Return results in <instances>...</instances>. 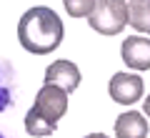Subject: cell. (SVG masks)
Masks as SVG:
<instances>
[{
  "mask_svg": "<svg viewBox=\"0 0 150 138\" xmlns=\"http://www.w3.org/2000/svg\"><path fill=\"white\" fill-rule=\"evenodd\" d=\"M35 108L38 113H43L48 121H55L58 123L60 118L68 113V93H65L60 85H53V83H45L43 88L38 90L35 96Z\"/></svg>",
  "mask_w": 150,
  "mask_h": 138,
  "instance_id": "4",
  "label": "cell"
},
{
  "mask_svg": "<svg viewBox=\"0 0 150 138\" xmlns=\"http://www.w3.org/2000/svg\"><path fill=\"white\" fill-rule=\"evenodd\" d=\"M15 101V70L8 60H0V113Z\"/></svg>",
  "mask_w": 150,
  "mask_h": 138,
  "instance_id": "8",
  "label": "cell"
},
{
  "mask_svg": "<svg viewBox=\"0 0 150 138\" xmlns=\"http://www.w3.org/2000/svg\"><path fill=\"white\" fill-rule=\"evenodd\" d=\"M25 131L30 133V136L45 138V136H50V133L58 131V123H55V121H48L43 113H38L35 108H30V111L25 113Z\"/></svg>",
  "mask_w": 150,
  "mask_h": 138,
  "instance_id": "10",
  "label": "cell"
},
{
  "mask_svg": "<svg viewBox=\"0 0 150 138\" xmlns=\"http://www.w3.org/2000/svg\"><path fill=\"white\" fill-rule=\"evenodd\" d=\"M108 93L115 103L120 106H133L143 98L145 93V83L138 73H115L108 83Z\"/></svg>",
  "mask_w": 150,
  "mask_h": 138,
  "instance_id": "3",
  "label": "cell"
},
{
  "mask_svg": "<svg viewBox=\"0 0 150 138\" xmlns=\"http://www.w3.org/2000/svg\"><path fill=\"white\" fill-rule=\"evenodd\" d=\"M93 3L95 0H63V5L70 18H88L93 10Z\"/></svg>",
  "mask_w": 150,
  "mask_h": 138,
  "instance_id": "11",
  "label": "cell"
},
{
  "mask_svg": "<svg viewBox=\"0 0 150 138\" xmlns=\"http://www.w3.org/2000/svg\"><path fill=\"white\" fill-rule=\"evenodd\" d=\"M88 23L100 35H118L128 25V3L125 0H95Z\"/></svg>",
  "mask_w": 150,
  "mask_h": 138,
  "instance_id": "2",
  "label": "cell"
},
{
  "mask_svg": "<svg viewBox=\"0 0 150 138\" xmlns=\"http://www.w3.org/2000/svg\"><path fill=\"white\" fill-rule=\"evenodd\" d=\"M83 75H80V68L73 63V60H55L45 68V83H53V85H60L65 93H73L78 90Z\"/></svg>",
  "mask_w": 150,
  "mask_h": 138,
  "instance_id": "5",
  "label": "cell"
},
{
  "mask_svg": "<svg viewBox=\"0 0 150 138\" xmlns=\"http://www.w3.org/2000/svg\"><path fill=\"white\" fill-rule=\"evenodd\" d=\"M143 111H145V116H148V118H150V96H148V98H145V103H143Z\"/></svg>",
  "mask_w": 150,
  "mask_h": 138,
  "instance_id": "12",
  "label": "cell"
},
{
  "mask_svg": "<svg viewBox=\"0 0 150 138\" xmlns=\"http://www.w3.org/2000/svg\"><path fill=\"white\" fill-rule=\"evenodd\" d=\"M63 33L65 28L60 15L45 5L25 10L18 20V40H20L23 50L35 55H48L58 50L63 43Z\"/></svg>",
  "mask_w": 150,
  "mask_h": 138,
  "instance_id": "1",
  "label": "cell"
},
{
  "mask_svg": "<svg viewBox=\"0 0 150 138\" xmlns=\"http://www.w3.org/2000/svg\"><path fill=\"white\" fill-rule=\"evenodd\" d=\"M85 138H110V136H105V133H88Z\"/></svg>",
  "mask_w": 150,
  "mask_h": 138,
  "instance_id": "13",
  "label": "cell"
},
{
  "mask_svg": "<svg viewBox=\"0 0 150 138\" xmlns=\"http://www.w3.org/2000/svg\"><path fill=\"white\" fill-rule=\"evenodd\" d=\"M123 63L130 70H150V38L130 35L123 40Z\"/></svg>",
  "mask_w": 150,
  "mask_h": 138,
  "instance_id": "6",
  "label": "cell"
},
{
  "mask_svg": "<svg viewBox=\"0 0 150 138\" xmlns=\"http://www.w3.org/2000/svg\"><path fill=\"white\" fill-rule=\"evenodd\" d=\"M0 138H3V133H0Z\"/></svg>",
  "mask_w": 150,
  "mask_h": 138,
  "instance_id": "14",
  "label": "cell"
},
{
  "mask_svg": "<svg viewBox=\"0 0 150 138\" xmlns=\"http://www.w3.org/2000/svg\"><path fill=\"white\" fill-rule=\"evenodd\" d=\"M115 138H148V121L140 111H125L115 121Z\"/></svg>",
  "mask_w": 150,
  "mask_h": 138,
  "instance_id": "7",
  "label": "cell"
},
{
  "mask_svg": "<svg viewBox=\"0 0 150 138\" xmlns=\"http://www.w3.org/2000/svg\"><path fill=\"white\" fill-rule=\"evenodd\" d=\"M128 23L133 30L150 35V0H130L128 3Z\"/></svg>",
  "mask_w": 150,
  "mask_h": 138,
  "instance_id": "9",
  "label": "cell"
}]
</instances>
